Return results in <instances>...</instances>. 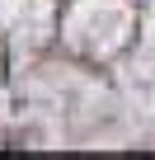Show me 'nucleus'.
Masks as SVG:
<instances>
[]
</instances>
